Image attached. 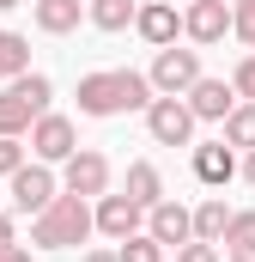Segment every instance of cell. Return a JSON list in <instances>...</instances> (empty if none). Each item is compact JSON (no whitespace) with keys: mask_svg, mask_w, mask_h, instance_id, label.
I'll return each mask as SVG.
<instances>
[{"mask_svg":"<svg viewBox=\"0 0 255 262\" xmlns=\"http://www.w3.org/2000/svg\"><path fill=\"white\" fill-rule=\"evenodd\" d=\"M146 104H152V85L134 67H104V73L79 79V116H128V110H146Z\"/></svg>","mask_w":255,"mask_h":262,"instance_id":"6da1fadb","label":"cell"},{"mask_svg":"<svg viewBox=\"0 0 255 262\" xmlns=\"http://www.w3.org/2000/svg\"><path fill=\"white\" fill-rule=\"evenodd\" d=\"M91 238V201L85 195H55L43 213H31V244L37 250H73V244H85Z\"/></svg>","mask_w":255,"mask_h":262,"instance_id":"7a4b0ae2","label":"cell"},{"mask_svg":"<svg viewBox=\"0 0 255 262\" xmlns=\"http://www.w3.org/2000/svg\"><path fill=\"white\" fill-rule=\"evenodd\" d=\"M49 98H55V85H49V73H18V79H6V92H0V134H31V122L49 110Z\"/></svg>","mask_w":255,"mask_h":262,"instance_id":"3957f363","label":"cell"},{"mask_svg":"<svg viewBox=\"0 0 255 262\" xmlns=\"http://www.w3.org/2000/svg\"><path fill=\"white\" fill-rule=\"evenodd\" d=\"M194 79H200V49H176V43H164L152 55V73H146L152 98H183Z\"/></svg>","mask_w":255,"mask_h":262,"instance_id":"277c9868","label":"cell"},{"mask_svg":"<svg viewBox=\"0 0 255 262\" xmlns=\"http://www.w3.org/2000/svg\"><path fill=\"white\" fill-rule=\"evenodd\" d=\"M61 189H67V195L97 201L104 189H110V159H104V152H91V146H73V152L61 159Z\"/></svg>","mask_w":255,"mask_h":262,"instance_id":"5b68a950","label":"cell"},{"mask_svg":"<svg viewBox=\"0 0 255 262\" xmlns=\"http://www.w3.org/2000/svg\"><path fill=\"white\" fill-rule=\"evenodd\" d=\"M146 134L158 146H194V116L183 98H152L146 104Z\"/></svg>","mask_w":255,"mask_h":262,"instance_id":"8992f818","label":"cell"},{"mask_svg":"<svg viewBox=\"0 0 255 262\" xmlns=\"http://www.w3.org/2000/svg\"><path fill=\"white\" fill-rule=\"evenodd\" d=\"M6 183H12L6 195H12V207H18V213H43L49 201L61 195V183H55V171H49V165H18Z\"/></svg>","mask_w":255,"mask_h":262,"instance_id":"52a82bcc","label":"cell"},{"mask_svg":"<svg viewBox=\"0 0 255 262\" xmlns=\"http://www.w3.org/2000/svg\"><path fill=\"white\" fill-rule=\"evenodd\" d=\"M140 226H146V207H140V201L110 195V189L97 195V207H91V232H104V238H116V244H122V238H134Z\"/></svg>","mask_w":255,"mask_h":262,"instance_id":"ba28073f","label":"cell"},{"mask_svg":"<svg viewBox=\"0 0 255 262\" xmlns=\"http://www.w3.org/2000/svg\"><path fill=\"white\" fill-rule=\"evenodd\" d=\"M79 146V128L67 122V116H55V110H43L37 122H31V152H37V165H61L67 152Z\"/></svg>","mask_w":255,"mask_h":262,"instance_id":"9c48e42d","label":"cell"},{"mask_svg":"<svg viewBox=\"0 0 255 262\" xmlns=\"http://www.w3.org/2000/svg\"><path fill=\"white\" fill-rule=\"evenodd\" d=\"M183 104H189V116H194V122H225V116H231L243 98L231 92V79H207V73H200L189 92H183Z\"/></svg>","mask_w":255,"mask_h":262,"instance_id":"30bf717a","label":"cell"},{"mask_svg":"<svg viewBox=\"0 0 255 262\" xmlns=\"http://www.w3.org/2000/svg\"><path fill=\"white\" fill-rule=\"evenodd\" d=\"M225 31H231V0H189V6H183V37H189V43L207 49V43H219Z\"/></svg>","mask_w":255,"mask_h":262,"instance_id":"8fae6325","label":"cell"},{"mask_svg":"<svg viewBox=\"0 0 255 262\" xmlns=\"http://www.w3.org/2000/svg\"><path fill=\"white\" fill-rule=\"evenodd\" d=\"M134 31H140L152 49H164V43H176V31H183V6H176V0H140V6H134Z\"/></svg>","mask_w":255,"mask_h":262,"instance_id":"7c38bea8","label":"cell"},{"mask_svg":"<svg viewBox=\"0 0 255 262\" xmlns=\"http://www.w3.org/2000/svg\"><path fill=\"white\" fill-rule=\"evenodd\" d=\"M140 232H146V238H158L164 250H176V244H189V238H194V226H189V207H183V201H170V195L146 207V226H140Z\"/></svg>","mask_w":255,"mask_h":262,"instance_id":"4fadbf2b","label":"cell"},{"mask_svg":"<svg viewBox=\"0 0 255 262\" xmlns=\"http://www.w3.org/2000/svg\"><path fill=\"white\" fill-rule=\"evenodd\" d=\"M194 177H200L207 189H225V183L237 177V146H225V140H200V146H194Z\"/></svg>","mask_w":255,"mask_h":262,"instance_id":"5bb4252c","label":"cell"},{"mask_svg":"<svg viewBox=\"0 0 255 262\" xmlns=\"http://www.w3.org/2000/svg\"><path fill=\"white\" fill-rule=\"evenodd\" d=\"M31 6H37V31H49V37L79 31V18H85V0H31Z\"/></svg>","mask_w":255,"mask_h":262,"instance_id":"9a60e30c","label":"cell"},{"mask_svg":"<svg viewBox=\"0 0 255 262\" xmlns=\"http://www.w3.org/2000/svg\"><path fill=\"white\" fill-rule=\"evenodd\" d=\"M225 220H231V207H225V195H207L200 207H189V226L200 244H219L225 238Z\"/></svg>","mask_w":255,"mask_h":262,"instance_id":"2e32d148","label":"cell"},{"mask_svg":"<svg viewBox=\"0 0 255 262\" xmlns=\"http://www.w3.org/2000/svg\"><path fill=\"white\" fill-rule=\"evenodd\" d=\"M128 201H140V207H152V201H164V177H158V165L152 159H134L128 165Z\"/></svg>","mask_w":255,"mask_h":262,"instance_id":"e0dca14e","label":"cell"},{"mask_svg":"<svg viewBox=\"0 0 255 262\" xmlns=\"http://www.w3.org/2000/svg\"><path fill=\"white\" fill-rule=\"evenodd\" d=\"M231 256H255V207H231L225 220V238H219Z\"/></svg>","mask_w":255,"mask_h":262,"instance_id":"ac0fdd59","label":"cell"},{"mask_svg":"<svg viewBox=\"0 0 255 262\" xmlns=\"http://www.w3.org/2000/svg\"><path fill=\"white\" fill-rule=\"evenodd\" d=\"M18 73H31V37L0 25V79H18Z\"/></svg>","mask_w":255,"mask_h":262,"instance_id":"d6986e66","label":"cell"},{"mask_svg":"<svg viewBox=\"0 0 255 262\" xmlns=\"http://www.w3.org/2000/svg\"><path fill=\"white\" fill-rule=\"evenodd\" d=\"M134 6H140V0H91L85 12H91L97 31H128V25H134Z\"/></svg>","mask_w":255,"mask_h":262,"instance_id":"ffe728a7","label":"cell"},{"mask_svg":"<svg viewBox=\"0 0 255 262\" xmlns=\"http://www.w3.org/2000/svg\"><path fill=\"white\" fill-rule=\"evenodd\" d=\"M219 128H225V146H243V152H255V104H237V110H231Z\"/></svg>","mask_w":255,"mask_h":262,"instance_id":"44dd1931","label":"cell"},{"mask_svg":"<svg viewBox=\"0 0 255 262\" xmlns=\"http://www.w3.org/2000/svg\"><path fill=\"white\" fill-rule=\"evenodd\" d=\"M116 262H164V244L158 238H146V232H134L116 244Z\"/></svg>","mask_w":255,"mask_h":262,"instance_id":"7402d4cb","label":"cell"},{"mask_svg":"<svg viewBox=\"0 0 255 262\" xmlns=\"http://www.w3.org/2000/svg\"><path fill=\"white\" fill-rule=\"evenodd\" d=\"M231 31L255 49V0H231Z\"/></svg>","mask_w":255,"mask_h":262,"instance_id":"603a6c76","label":"cell"},{"mask_svg":"<svg viewBox=\"0 0 255 262\" xmlns=\"http://www.w3.org/2000/svg\"><path fill=\"white\" fill-rule=\"evenodd\" d=\"M231 92H237L243 104H255V55H243V61H237V73H231Z\"/></svg>","mask_w":255,"mask_h":262,"instance_id":"cb8c5ba5","label":"cell"},{"mask_svg":"<svg viewBox=\"0 0 255 262\" xmlns=\"http://www.w3.org/2000/svg\"><path fill=\"white\" fill-rule=\"evenodd\" d=\"M176 262H219V244H200V238H189V244H176Z\"/></svg>","mask_w":255,"mask_h":262,"instance_id":"d4e9b609","label":"cell"},{"mask_svg":"<svg viewBox=\"0 0 255 262\" xmlns=\"http://www.w3.org/2000/svg\"><path fill=\"white\" fill-rule=\"evenodd\" d=\"M18 165H24V146H18L12 134H0V177H12Z\"/></svg>","mask_w":255,"mask_h":262,"instance_id":"484cf974","label":"cell"},{"mask_svg":"<svg viewBox=\"0 0 255 262\" xmlns=\"http://www.w3.org/2000/svg\"><path fill=\"white\" fill-rule=\"evenodd\" d=\"M0 262H31V250H24V244H18V238H12V244H6V250H0Z\"/></svg>","mask_w":255,"mask_h":262,"instance_id":"4316f807","label":"cell"},{"mask_svg":"<svg viewBox=\"0 0 255 262\" xmlns=\"http://www.w3.org/2000/svg\"><path fill=\"white\" fill-rule=\"evenodd\" d=\"M79 262H116V250H85Z\"/></svg>","mask_w":255,"mask_h":262,"instance_id":"83f0119b","label":"cell"},{"mask_svg":"<svg viewBox=\"0 0 255 262\" xmlns=\"http://www.w3.org/2000/svg\"><path fill=\"white\" fill-rule=\"evenodd\" d=\"M6 244H12V220L0 213V250H6Z\"/></svg>","mask_w":255,"mask_h":262,"instance_id":"f1b7e54d","label":"cell"},{"mask_svg":"<svg viewBox=\"0 0 255 262\" xmlns=\"http://www.w3.org/2000/svg\"><path fill=\"white\" fill-rule=\"evenodd\" d=\"M237 171H243V177H249V183H255V152H249V159H243V165H237Z\"/></svg>","mask_w":255,"mask_h":262,"instance_id":"f546056e","label":"cell"},{"mask_svg":"<svg viewBox=\"0 0 255 262\" xmlns=\"http://www.w3.org/2000/svg\"><path fill=\"white\" fill-rule=\"evenodd\" d=\"M12 6H24V0H0V12H12Z\"/></svg>","mask_w":255,"mask_h":262,"instance_id":"4dcf8cb0","label":"cell"},{"mask_svg":"<svg viewBox=\"0 0 255 262\" xmlns=\"http://www.w3.org/2000/svg\"><path fill=\"white\" fill-rule=\"evenodd\" d=\"M231 262H255V256H231Z\"/></svg>","mask_w":255,"mask_h":262,"instance_id":"1f68e13d","label":"cell"}]
</instances>
